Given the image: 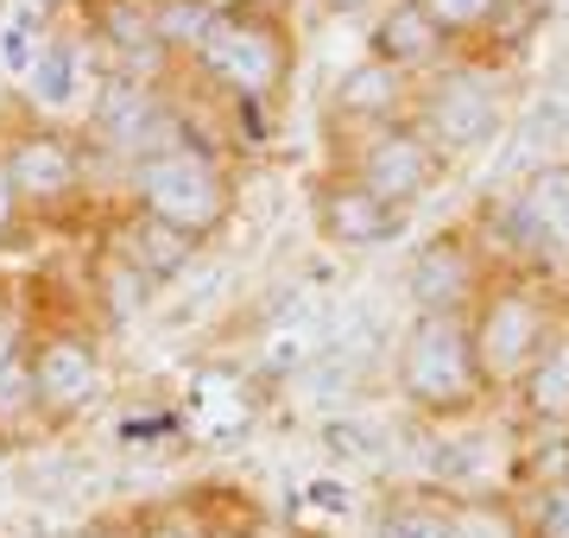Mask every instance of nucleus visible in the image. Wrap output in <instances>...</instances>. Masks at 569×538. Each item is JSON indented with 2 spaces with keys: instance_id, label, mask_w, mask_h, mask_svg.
<instances>
[{
  "instance_id": "obj_28",
  "label": "nucleus",
  "mask_w": 569,
  "mask_h": 538,
  "mask_svg": "<svg viewBox=\"0 0 569 538\" xmlns=\"http://www.w3.org/2000/svg\"><path fill=\"white\" fill-rule=\"evenodd\" d=\"M32 7H39L44 20H58V13H77V0H32Z\"/></svg>"
},
{
  "instance_id": "obj_11",
  "label": "nucleus",
  "mask_w": 569,
  "mask_h": 538,
  "mask_svg": "<svg viewBox=\"0 0 569 538\" xmlns=\"http://www.w3.org/2000/svg\"><path fill=\"white\" fill-rule=\"evenodd\" d=\"M406 286H411L418 317H425V311H468V305H475V291L488 286L481 235H468V228H443V235H430L425 248H418V260H411Z\"/></svg>"
},
{
  "instance_id": "obj_29",
  "label": "nucleus",
  "mask_w": 569,
  "mask_h": 538,
  "mask_svg": "<svg viewBox=\"0 0 569 538\" xmlns=\"http://www.w3.org/2000/svg\"><path fill=\"white\" fill-rule=\"evenodd\" d=\"M209 7H216V13H228V7H253V0H209Z\"/></svg>"
},
{
  "instance_id": "obj_14",
  "label": "nucleus",
  "mask_w": 569,
  "mask_h": 538,
  "mask_svg": "<svg viewBox=\"0 0 569 538\" xmlns=\"http://www.w3.org/2000/svg\"><path fill=\"white\" fill-rule=\"evenodd\" d=\"M367 58L399 70V77H430V70L449 63V44H443V32L425 20L418 0H387V7L373 13V26H367Z\"/></svg>"
},
{
  "instance_id": "obj_12",
  "label": "nucleus",
  "mask_w": 569,
  "mask_h": 538,
  "mask_svg": "<svg viewBox=\"0 0 569 538\" xmlns=\"http://www.w3.org/2000/svg\"><path fill=\"white\" fill-rule=\"evenodd\" d=\"M500 235H507L512 248H526L531 260H545V253L569 260V159L538 166L500 203Z\"/></svg>"
},
{
  "instance_id": "obj_4",
  "label": "nucleus",
  "mask_w": 569,
  "mask_h": 538,
  "mask_svg": "<svg viewBox=\"0 0 569 538\" xmlns=\"http://www.w3.org/2000/svg\"><path fill=\"white\" fill-rule=\"evenodd\" d=\"M468 336H475V361H481L488 393H493V387H512L550 349L557 305L538 291L531 272H519V267L488 272V286L475 291V305H468Z\"/></svg>"
},
{
  "instance_id": "obj_7",
  "label": "nucleus",
  "mask_w": 569,
  "mask_h": 538,
  "mask_svg": "<svg viewBox=\"0 0 569 538\" xmlns=\"http://www.w3.org/2000/svg\"><path fill=\"white\" fill-rule=\"evenodd\" d=\"M336 171H348L380 203L411 216L430 190H443L449 159L411 121H392V127H367V133H336Z\"/></svg>"
},
{
  "instance_id": "obj_15",
  "label": "nucleus",
  "mask_w": 569,
  "mask_h": 538,
  "mask_svg": "<svg viewBox=\"0 0 569 538\" xmlns=\"http://www.w3.org/2000/svg\"><path fill=\"white\" fill-rule=\"evenodd\" d=\"M114 253H121V260H133V267H140L146 279H152V286H171V279H178V272L190 267V260H197V253H203V241L127 203L121 228H114Z\"/></svg>"
},
{
  "instance_id": "obj_1",
  "label": "nucleus",
  "mask_w": 569,
  "mask_h": 538,
  "mask_svg": "<svg viewBox=\"0 0 569 538\" xmlns=\"http://www.w3.org/2000/svg\"><path fill=\"white\" fill-rule=\"evenodd\" d=\"M298 83V20L291 0H253V7H228L203 32V44L171 70V96L178 102H216L228 127H253L247 140L266 146L279 127V108Z\"/></svg>"
},
{
  "instance_id": "obj_21",
  "label": "nucleus",
  "mask_w": 569,
  "mask_h": 538,
  "mask_svg": "<svg viewBox=\"0 0 569 538\" xmlns=\"http://www.w3.org/2000/svg\"><path fill=\"white\" fill-rule=\"evenodd\" d=\"M380 538H449V500L443 495H399V500H387Z\"/></svg>"
},
{
  "instance_id": "obj_18",
  "label": "nucleus",
  "mask_w": 569,
  "mask_h": 538,
  "mask_svg": "<svg viewBox=\"0 0 569 538\" xmlns=\"http://www.w3.org/2000/svg\"><path fill=\"white\" fill-rule=\"evenodd\" d=\"M209 20H216L209 0H146V26H152V44H159L164 70H178V63L203 44ZM164 83H171V77H164Z\"/></svg>"
},
{
  "instance_id": "obj_30",
  "label": "nucleus",
  "mask_w": 569,
  "mask_h": 538,
  "mask_svg": "<svg viewBox=\"0 0 569 538\" xmlns=\"http://www.w3.org/2000/svg\"><path fill=\"white\" fill-rule=\"evenodd\" d=\"M526 538H538V532H526Z\"/></svg>"
},
{
  "instance_id": "obj_5",
  "label": "nucleus",
  "mask_w": 569,
  "mask_h": 538,
  "mask_svg": "<svg viewBox=\"0 0 569 538\" xmlns=\"http://www.w3.org/2000/svg\"><path fill=\"white\" fill-rule=\"evenodd\" d=\"M507 121H512L507 89H500V77L488 63H475V58H449L411 96V127L443 152L449 166L468 159V152H488L507 133Z\"/></svg>"
},
{
  "instance_id": "obj_22",
  "label": "nucleus",
  "mask_w": 569,
  "mask_h": 538,
  "mask_svg": "<svg viewBox=\"0 0 569 538\" xmlns=\"http://www.w3.org/2000/svg\"><path fill=\"white\" fill-rule=\"evenodd\" d=\"M152 279H146L140 267H133V260H121V253L108 248V260H102V298H108V311L114 317H133L146 305V298H152Z\"/></svg>"
},
{
  "instance_id": "obj_2",
  "label": "nucleus",
  "mask_w": 569,
  "mask_h": 538,
  "mask_svg": "<svg viewBox=\"0 0 569 538\" xmlns=\"http://www.w3.org/2000/svg\"><path fill=\"white\" fill-rule=\"evenodd\" d=\"M228 203H234V185H228L222 146L203 140L190 121H183V133L171 146L146 152L133 166V209L197 235V241H209L228 222Z\"/></svg>"
},
{
  "instance_id": "obj_17",
  "label": "nucleus",
  "mask_w": 569,
  "mask_h": 538,
  "mask_svg": "<svg viewBox=\"0 0 569 538\" xmlns=\"http://www.w3.org/2000/svg\"><path fill=\"white\" fill-rule=\"evenodd\" d=\"M519 406H526L531 425H545V431H563L569 425V330L550 336V349L531 361L519 380Z\"/></svg>"
},
{
  "instance_id": "obj_8",
  "label": "nucleus",
  "mask_w": 569,
  "mask_h": 538,
  "mask_svg": "<svg viewBox=\"0 0 569 538\" xmlns=\"http://www.w3.org/2000/svg\"><path fill=\"white\" fill-rule=\"evenodd\" d=\"M183 133V108L164 83L140 77H96L89 114H82V146L89 152H127L140 166L146 152H159Z\"/></svg>"
},
{
  "instance_id": "obj_26",
  "label": "nucleus",
  "mask_w": 569,
  "mask_h": 538,
  "mask_svg": "<svg viewBox=\"0 0 569 538\" xmlns=\"http://www.w3.org/2000/svg\"><path fill=\"white\" fill-rule=\"evenodd\" d=\"M317 13H329V20H361V13H380L387 0H310Z\"/></svg>"
},
{
  "instance_id": "obj_13",
  "label": "nucleus",
  "mask_w": 569,
  "mask_h": 538,
  "mask_svg": "<svg viewBox=\"0 0 569 538\" xmlns=\"http://www.w3.org/2000/svg\"><path fill=\"white\" fill-rule=\"evenodd\" d=\"M411 96H418V77H399V70H387V63L361 58L329 83L323 127L329 133H367V127L411 121Z\"/></svg>"
},
{
  "instance_id": "obj_23",
  "label": "nucleus",
  "mask_w": 569,
  "mask_h": 538,
  "mask_svg": "<svg viewBox=\"0 0 569 538\" xmlns=\"http://www.w3.org/2000/svg\"><path fill=\"white\" fill-rule=\"evenodd\" d=\"M20 418H39V393H32V368H26V349L0 368V425L13 431Z\"/></svg>"
},
{
  "instance_id": "obj_25",
  "label": "nucleus",
  "mask_w": 569,
  "mask_h": 538,
  "mask_svg": "<svg viewBox=\"0 0 569 538\" xmlns=\"http://www.w3.org/2000/svg\"><path fill=\"white\" fill-rule=\"evenodd\" d=\"M133 538H209V526H197L190 514H146L133 519Z\"/></svg>"
},
{
  "instance_id": "obj_20",
  "label": "nucleus",
  "mask_w": 569,
  "mask_h": 538,
  "mask_svg": "<svg viewBox=\"0 0 569 538\" xmlns=\"http://www.w3.org/2000/svg\"><path fill=\"white\" fill-rule=\"evenodd\" d=\"M190 418L203 425L209 437H228V431H241L247 425V393H241V380L234 373H197V387H190Z\"/></svg>"
},
{
  "instance_id": "obj_16",
  "label": "nucleus",
  "mask_w": 569,
  "mask_h": 538,
  "mask_svg": "<svg viewBox=\"0 0 569 538\" xmlns=\"http://www.w3.org/2000/svg\"><path fill=\"white\" fill-rule=\"evenodd\" d=\"M425 7V20L443 32L449 58H493L500 39H507V20L519 0H418Z\"/></svg>"
},
{
  "instance_id": "obj_6",
  "label": "nucleus",
  "mask_w": 569,
  "mask_h": 538,
  "mask_svg": "<svg viewBox=\"0 0 569 538\" xmlns=\"http://www.w3.org/2000/svg\"><path fill=\"white\" fill-rule=\"evenodd\" d=\"M0 190L13 216H58L89 190V146L58 121H20L0 133Z\"/></svg>"
},
{
  "instance_id": "obj_9",
  "label": "nucleus",
  "mask_w": 569,
  "mask_h": 538,
  "mask_svg": "<svg viewBox=\"0 0 569 538\" xmlns=\"http://www.w3.org/2000/svg\"><path fill=\"white\" fill-rule=\"evenodd\" d=\"M26 368H32V393H39L44 425H70L102 399V349L77 330H44L26 342Z\"/></svg>"
},
{
  "instance_id": "obj_19",
  "label": "nucleus",
  "mask_w": 569,
  "mask_h": 538,
  "mask_svg": "<svg viewBox=\"0 0 569 538\" xmlns=\"http://www.w3.org/2000/svg\"><path fill=\"white\" fill-rule=\"evenodd\" d=\"M449 538H526V519L507 495H456L449 500Z\"/></svg>"
},
{
  "instance_id": "obj_10",
  "label": "nucleus",
  "mask_w": 569,
  "mask_h": 538,
  "mask_svg": "<svg viewBox=\"0 0 569 538\" xmlns=\"http://www.w3.org/2000/svg\"><path fill=\"white\" fill-rule=\"evenodd\" d=\"M310 222L329 248H387L406 235V209L380 203L367 185H355L348 171H323L317 190H310Z\"/></svg>"
},
{
  "instance_id": "obj_27",
  "label": "nucleus",
  "mask_w": 569,
  "mask_h": 538,
  "mask_svg": "<svg viewBox=\"0 0 569 538\" xmlns=\"http://www.w3.org/2000/svg\"><path fill=\"white\" fill-rule=\"evenodd\" d=\"M77 538H133V526H114V519H102V526H82Z\"/></svg>"
},
{
  "instance_id": "obj_24",
  "label": "nucleus",
  "mask_w": 569,
  "mask_h": 538,
  "mask_svg": "<svg viewBox=\"0 0 569 538\" xmlns=\"http://www.w3.org/2000/svg\"><path fill=\"white\" fill-rule=\"evenodd\" d=\"M526 532H538V538H569V481L545 488V500H538V514H531Z\"/></svg>"
},
{
  "instance_id": "obj_3",
  "label": "nucleus",
  "mask_w": 569,
  "mask_h": 538,
  "mask_svg": "<svg viewBox=\"0 0 569 538\" xmlns=\"http://www.w3.org/2000/svg\"><path fill=\"white\" fill-rule=\"evenodd\" d=\"M399 393L425 418H462L488 399V373L475 361L468 311H425L411 317L399 342Z\"/></svg>"
}]
</instances>
